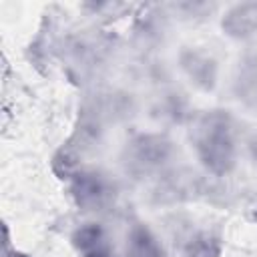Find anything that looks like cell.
I'll return each instance as SVG.
<instances>
[{
    "label": "cell",
    "mask_w": 257,
    "mask_h": 257,
    "mask_svg": "<svg viewBox=\"0 0 257 257\" xmlns=\"http://www.w3.org/2000/svg\"><path fill=\"white\" fill-rule=\"evenodd\" d=\"M131 255L133 257H163V251L159 249L155 237L147 229L139 227L131 235Z\"/></svg>",
    "instance_id": "cell-3"
},
{
    "label": "cell",
    "mask_w": 257,
    "mask_h": 257,
    "mask_svg": "<svg viewBox=\"0 0 257 257\" xmlns=\"http://www.w3.org/2000/svg\"><path fill=\"white\" fill-rule=\"evenodd\" d=\"M195 149L207 169L223 175L235 165V139L229 114L213 110L199 118L193 131Z\"/></svg>",
    "instance_id": "cell-1"
},
{
    "label": "cell",
    "mask_w": 257,
    "mask_h": 257,
    "mask_svg": "<svg viewBox=\"0 0 257 257\" xmlns=\"http://www.w3.org/2000/svg\"><path fill=\"white\" fill-rule=\"evenodd\" d=\"M255 157H257V141H255Z\"/></svg>",
    "instance_id": "cell-8"
},
{
    "label": "cell",
    "mask_w": 257,
    "mask_h": 257,
    "mask_svg": "<svg viewBox=\"0 0 257 257\" xmlns=\"http://www.w3.org/2000/svg\"><path fill=\"white\" fill-rule=\"evenodd\" d=\"M12 257H26V255H24V253H14Z\"/></svg>",
    "instance_id": "cell-7"
},
{
    "label": "cell",
    "mask_w": 257,
    "mask_h": 257,
    "mask_svg": "<svg viewBox=\"0 0 257 257\" xmlns=\"http://www.w3.org/2000/svg\"><path fill=\"white\" fill-rule=\"evenodd\" d=\"M137 145V163L141 165H153L165 159L167 145L159 139H141Z\"/></svg>",
    "instance_id": "cell-4"
},
{
    "label": "cell",
    "mask_w": 257,
    "mask_h": 257,
    "mask_svg": "<svg viewBox=\"0 0 257 257\" xmlns=\"http://www.w3.org/2000/svg\"><path fill=\"white\" fill-rule=\"evenodd\" d=\"M223 28L227 34L237 38H247L257 32V4H237L223 18Z\"/></svg>",
    "instance_id": "cell-2"
},
{
    "label": "cell",
    "mask_w": 257,
    "mask_h": 257,
    "mask_svg": "<svg viewBox=\"0 0 257 257\" xmlns=\"http://www.w3.org/2000/svg\"><path fill=\"white\" fill-rule=\"evenodd\" d=\"M219 241L209 233H201L189 243L187 257H219Z\"/></svg>",
    "instance_id": "cell-5"
},
{
    "label": "cell",
    "mask_w": 257,
    "mask_h": 257,
    "mask_svg": "<svg viewBox=\"0 0 257 257\" xmlns=\"http://www.w3.org/2000/svg\"><path fill=\"white\" fill-rule=\"evenodd\" d=\"M88 257H110V255H106V253H102V251H96V253H92V255H88Z\"/></svg>",
    "instance_id": "cell-6"
}]
</instances>
